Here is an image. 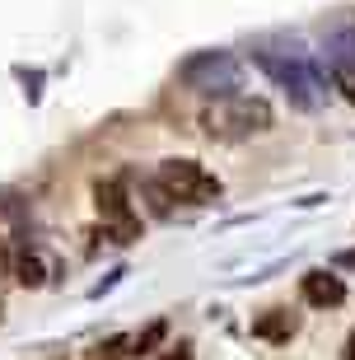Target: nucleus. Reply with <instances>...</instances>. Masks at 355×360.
Returning a JSON list of instances; mask_svg holds the SVG:
<instances>
[{
  "label": "nucleus",
  "instance_id": "obj_2",
  "mask_svg": "<svg viewBox=\"0 0 355 360\" xmlns=\"http://www.w3.org/2000/svg\"><path fill=\"white\" fill-rule=\"evenodd\" d=\"M257 66H262L299 108H318V98H323V80H318V70L309 66V56H304V52H257Z\"/></svg>",
  "mask_w": 355,
  "mask_h": 360
},
{
  "label": "nucleus",
  "instance_id": "obj_8",
  "mask_svg": "<svg viewBox=\"0 0 355 360\" xmlns=\"http://www.w3.org/2000/svg\"><path fill=\"white\" fill-rule=\"evenodd\" d=\"M299 333V314L295 309H266L252 319V337H262V342H290V337Z\"/></svg>",
  "mask_w": 355,
  "mask_h": 360
},
{
  "label": "nucleus",
  "instance_id": "obj_5",
  "mask_svg": "<svg viewBox=\"0 0 355 360\" xmlns=\"http://www.w3.org/2000/svg\"><path fill=\"white\" fill-rule=\"evenodd\" d=\"M183 80L197 94H234L238 89V61L229 52H201L183 66Z\"/></svg>",
  "mask_w": 355,
  "mask_h": 360
},
{
  "label": "nucleus",
  "instance_id": "obj_9",
  "mask_svg": "<svg viewBox=\"0 0 355 360\" xmlns=\"http://www.w3.org/2000/svg\"><path fill=\"white\" fill-rule=\"evenodd\" d=\"M14 281H19V285H28V290H38L42 281H47V271H42V257H38V253H24L19 262H14Z\"/></svg>",
  "mask_w": 355,
  "mask_h": 360
},
{
  "label": "nucleus",
  "instance_id": "obj_6",
  "mask_svg": "<svg viewBox=\"0 0 355 360\" xmlns=\"http://www.w3.org/2000/svg\"><path fill=\"white\" fill-rule=\"evenodd\" d=\"M299 290H304V304H314V309H337L346 300L342 276H332V271H309L299 281Z\"/></svg>",
  "mask_w": 355,
  "mask_h": 360
},
{
  "label": "nucleus",
  "instance_id": "obj_4",
  "mask_svg": "<svg viewBox=\"0 0 355 360\" xmlns=\"http://www.w3.org/2000/svg\"><path fill=\"white\" fill-rule=\"evenodd\" d=\"M93 206L103 215V229L117 243L141 239V215L131 211V197H127V187H122L117 178H98V183H93Z\"/></svg>",
  "mask_w": 355,
  "mask_h": 360
},
{
  "label": "nucleus",
  "instance_id": "obj_12",
  "mask_svg": "<svg viewBox=\"0 0 355 360\" xmlns=\"http://www.w3.org/2000/svg\"><path fill=\"white\" fill-rule=\"evenodd\" d=\"M0 276H14V257H10V248H5V239H0Z\"/></svg>",
  "mask_w": 355,
  "mask_h": 360
},
{
  "label": "nucleus",
  "instance_id": "obj_1",
  "mask_svg": "<svg viewBox=\"0 0 355 360\" xmlns=\"http://www.w3.org/2000/svg\"><path fill=\"white\" fill-rule=\"evenodd\" d=\"M271 122H276L271 103L266 98H252V94H220L215 103L201 108V131L211 136V141H224V146L266 136Z\"/></svg>",
  "mask_w": 355,
  "mask_h": 360
},
{
  "label": "nucleus",
  "instance_id": "obj_13",
  "mask_svg": "<svg viewBox=\"0 0 355 360\" xmlns=\"http://www.w3.org/2000/svg\"><path fill=\"white\" fill-rule=\"evenodd\" d=\"M159 360H192V347H187V342H183V347H173L169 356H159Z\"/></svg>",
  "mask_w": 355,
  "mask_h": 360
},
{
  "label": "nucleus",
  "instance_id": "obj_10",
  "mask_svg": "<svg viewBox=\"0 0 355 360\" xmlns=\"http://www.w3.org/2000/svg\"><path fill=\"white\" fill-rule=\"evenodd\" d=\"M164 333H169L164 323H150V328H145V333L131 342V356H150V347H159V342H164Z\"/></svg>",
  "mask_w": 355,
  "mask_h": 360
},
{
  "label": "nucleus",
  "instance_id": "obj_7",
  "mask_svg": "<svg viewBox=\"0 0 355 360\" xmlns=\"http://www.w3.org/2000/svg\"><path fill=\"white\" fill-rule=\"evenodd\" d=\"M332 80H337V89L355 103V33L332 38Z\"/></svg>",
  "mask_w": 355,
  "mask_h": 360
},
{
  "label": "nucleus",
  "instance_id": "obj_3",
  "mask_svg": "<svg viewBox=\"0 0 355 360\" xmlns=\"http://www.w3.org/2000/svg\"><path fill=\"white\" fill-rule=\"evenodd\" d=\"M159 187H164L173 201H187V206H211L224 192L220 178L197 160H164L159 164Z\"/></svg>",
  "mask_w": 355,
  "mask_h": 360
},
{
  "label": "nucleus",
  "instance_id": "obj_11",
  "mask_svg": "<svg viewBox=\"0 0 355 360\" xmlns=\"http://www.w3.org/2000/svg\"><path fill=\"white\" fill-rule=\"evenodd\" d=\"M127 347H131L127 337H112V342H98L89 360H122V356H131V351H127Z\"/></svg>",
  "mask_w": 355,
  "mask_h": 360
},
{
  "label": "nucleus",
  "instance_id": "obj_14",
  "mask_svg": "<svg viewBox=\"0 0 355 360\" xmlns=\"http://www.w3.org/2000/svg\"><path fill=\"white\" fill-rule=\"evenodd\" d=\"M342 360H355V328H351V337H346V351H342Z\"/></svg>",
  "mask_w": 355,
  "mask_h": 360
}]
</instances>
